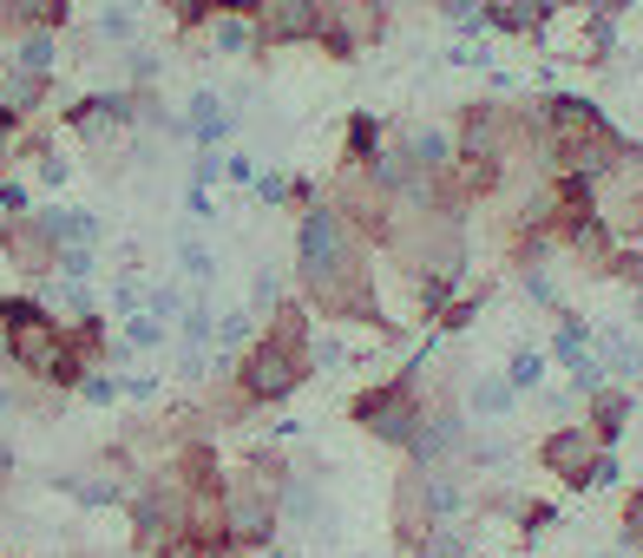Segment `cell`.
<instances>
[{
    "instance_id": "cell-1",
    "label": "cell",
    "mask_w": 643,
    "mask_h": 558,
    "mask_svg": "<svg viewBox=\"0 0 643 558\" xmlns=\"http://www.w3.org/2000/svg\"><path fill=\"white\" fill-rule=\"evenodd\" d=\"M296 296L342 329H368L381 342H401L407 329L388 316L381 283H375V243L355 237L322 197L309 210H296Z\"/></svg>"
},
{
    "instance_id": "cell-2",
    "label": "cell",
    "mask_w": 643,
    "mask_h": 558,
    "mask_svg": "<svg viewBox=\"0 0 643 558\" xmlns=\"http://www.w3.org/2000/svg\"><path fill=\"white\" fill-rule=\"evenodd\" d=\"M381 257L394 263V276L407 283V303L414 316H440L460 289H467V217H447L434 204H401L388 237H381Z\"/></svg>"
},
{
    "instance_id": "cell-3",
    "label": "cell",
    "mask_w": 643,
    "mask_h": 558,
    "mask_svg": "<svg viewBox=\"0 0 643 558\" xmlns=\"http://www.w3.org/2000/svg\"><path fill=\"white\" fill-rule=\"evenodd\" d=\"M309 342H315V309H309L302 296H283V303L263 316V329L250 335V349L237 355L230 388H237L256 414L296 401V395L315 382V355H309Z\"/></svg>"
},
{
    "instance_id": "cell-4",
    "label": "cell",
    "mask_w": 643,
    "mask_h": 558,
    "mask_svg": "<svg viewBox=\"0 0 643 558\" xmlns=\"http://www.w3.org/2000/svg\"><path fill=\"white\" fill-rule=\"evenodd\" d=\"M289 474H296V460H289L276 441H256V447H243L237 467H223V520H230L237 558H263L276 546Z\"/></svg>"
},
{
    "instance_id": "cell-5",
    "label": "cell",
    "mask_w": 643,
    "mask_h": 558,
    "mask_svg": "<svg viewBox=\"0 0 643 558\" xmlns=\"http://www.w3.org/2000/svg\"><path fill=\"white\" fill-rule=\"evenodd\" d=\"M539 125H546V171H585V178H605L638 138H624L611 125V112L585 92H539Z\"/></svg>"
},
{
    "instance_id": "cell-6",
    "label": "cell",
    "mask_w": 643,
    "mask_h": 558,
    "mask_svg": "<svg viewBox=\"0 0 643 558\" xmlns=\"http://www.w3.org/2000/svg\"><path fill=\"white\" fill-rule=\"evenodd\" d=\"M421 375H427V355H414L407 368H394V375L355 388V395H348V421H355L368 441L407 454V447L421 441V421H427V382H421Z\"/></svg>"
},
{
    "instance_id": "cell-7",
    "label": "cell",
    "mask_w": 643,
    "mask_h": 558,
    "mask_svg": "<svg viewBox=\"0 0 643 558\" xmlns=\"http://www.w3.org/2000/svg\"><path fill=\"white\" fill-rule=\"evenodd\" d=\"M125 526H131V553L138 558H177L184 526H191V493L171 474V460H151L145 480L125 500Z\"/></svg>"
},
{
    "instance_id": "cell-8",
    "label": "cell",
    "mask_w": 643,
    "mask_h": 558,
    "mask_svg": "<svg viewBox=\"0 0 643 558\" xmlns=\"http://www.w3.org/2000/svg\"><path fill=\"white\" fill-rule=\"evenodd\" d=\"M0 342H7L13 375L46 382V375H53V362L66 355V316H59V309H46L33 289H13V296H0Z\"/></svg>"
},
{
    "instance_id": "cell-9",
    "label": "cell",
    "mask_w": 643,
    "mask_h": 558,
    "mask_svg": "<svg viewBox=\"0 0 643 558\" xmlns=\"http://www.w3.org/2000/svg\"><path fill=\"white\" fill-rule=\"evenodd\" d=\"M532 460H539V474H552L565 493H605V487H618V447H605L585 421H559L539 447H532Z\"/></svg>"
},
{
    "instance_id": "cell-10",
    "label": "cell",
    "mask_w": 643,
    "mask_h": 558,
    "mask_svg": "<svg viewBox=\"0 0 643 558\" xmlns=\"http://www.w3.org/2000/svg\"><path fill=\"white\" fill-rule=\"evenodd\" d=\"M322 204H329L355 237H368L375 250H381V237H388V224H394V210H401V197L381 184V171H375V164H348V158H335V171H329V184H322Z\"/></svg>"
},
{
    "instance_id": "cell-11",
    "label": "cell",
    "mask_w": 643,
    "mask_h": 558,
    "mask_svg": "<svg viewBox=\"0 0 643 558\" xmlns=\"http://www.w3.org/2000/svg\"><path fill=\"white\" fill-rule=\"evenodd\" d=\"M440 520H447V506H440L434 474H427L421 460H401V474H394V487H388V539H394V553L427 558Z\"/></svg>"
},
{
    "instance_id": "cell-12",
    "label": "cell",
    "mask_w": 643,
    "mask_h": 558,
    "mask_svg": "<svg viewBox=\"0 0 643 558\" xmlns=\"http://www.w3.org/2000/svg\"><path fill=\"white\" fill-rule=\"evenodd\" d=\"M394 33V0H322V26H315V53L348 66L375 46H388Z\"/></svg>"
},
{
    "instance_id": "cell-13",
    "label": "cell",
    "mask_w": 643,
    "mask_h": 558,
    "mask_svg": "<svg viewBox=\"0 0 643 558\" xmlns=\"http://www.w3.org/2000/svg\"><path fill=\"white\" fill-rule=\"evenodd\" d=\"M598 217L618 230V243H643V145L598 178Z\"/></svg>"
},
{
    "instance_id": "cell-14",
    "label": "cell",
    "mask_w": 643,
    "mask_h": 558,
    "mask_svg": "<svg viewBox=\"0 0 643 558\" xmlns=\"http://www.w3.org/2000/svg\"><path fill=\"white\" fill-rule=\"evenodd\" d=\"M0 257L7 270H20L26 283H46L59 270V237L46 230L39 210H20V217H0Z\"/></svg>"
},
{
    "instance_id": "cell-15",
    "label": "cell",
    "mask_w": 643,
    "mask_h": 558,
    "mask_svg": "<svg viewBox=\"0 0 643 558\" xmlns=\"http://www.w3.org/2000/svg\"><path fill=\"white\" fill-rule=\"evenodd\" d=\"M250 26H256V59L289 53V46H315L322 0H263V7L250 13Z\"/></svg>"
},
{
    "instance_id": "cell-16",
    "label": "cell",
    "mask_w": 643,
    "mask_h": 558,
    "mask_svg": "<svg viewBox=\"0 0 643 558\" xmlns=\"http://www.w3.org/2000/svg\"><path fill=\"white\" fill-rule=\"evenodd\" d=\"M237 132V105L223 99V92H210V86H197L184 105H177V145H191V151H223V138Z\"/></svg>"
},
{
    "instance_id": "cell-17",
    "label": "cell",
    "mask_w": 643,
    "mask_h": 558,
    "mask_svg": "<svg viewBox=\"0 0 643 558\" xmlns=\"http://www.w3.org/2000/svg\"><path fill=\"white\" fill-rule=\"evenodd\" d=\"M559 257H572L585 276H611V257H618V230L598 217V210H585V217H572L565 230H559Z\"/></svg>"
},
{
    "instance_id": "cell-18",
    "label": "cell",
    "mask_w": 643,
    "mask_h": 558,
    "mask_svg": "<svg viewBox=\"0 0 643 558\" xmlns=\"http://www.w3.org/2000/svg\"><path fill=\"white\" fill-rule=\"evenodd\" d=\"M552 20H559V0H486V33L493 39H532V46H546Z\"/></svg>"
},
{
    "instance_id": "cell-19",
    "label": "cell",
    "mask_w": 643,
    "mask_h": 558,
    "mask_svg": "<svg viewBox=\"0 0 643 558\" xmlns=\"http://www.w3.org/2000/svg\"><path fill=\"white\" fill-rule=\"evenodd\" d=\"M66 26H72V0H0V46L26 33H66Z\"/></svg>"
},
{
    "instance_id": "cell-20",
    "label": "cell",
    "mask_w": 643,
    "mask_h": 558,
    "mask_svg": "<svg viewBox=\"0 0 643 558\" xmlns=\"http://www.w3.org/2000/svg\"><path fill=\"white\" fill-rule=\"evenodd\" d=\"M631 414H638V395H631L624 382H605L598 395H585V428H592L605 447H618V441H624Z\"/></svg>"
},
{
    "instance_id": "cell-21",
    "label": "cell",
    "mask_w": 643,
    "mask_h": 558,
    "mask_svg": "<svg viewBox=\"0 0 643 558\" xmlns=\"http://www.w3.org/2000/svg\"><path fill=\"white\" fill-rule=\"evenodd\" d=\"M0 99H7L20 118H39V105L53 99V72H33V66H20V59L0 46Z\"/></svg>"
},
{
    "instance_id": "cell-22",
    "label": "cell",
    "mask_w": 643,
    "mask_h": 558,
    "mask_svg": "<svg viewBox=\"0 0 643 558\" xmlns=\"http://www.w3.org/2000/svg\"><path fill=\"white\" fill-rule=\"evenodd\" d=\"M191 46H204V53H217V59H256V26H250L243 13H217Z\"/></svg>"
},
{
    "instance_id": "cell-23",
    "label": "cell",
    "mask_w": 643,
    "mask_h": 558,
    "mask_svg": "<svg viewBox=\"0 0 643 558\" xmlns=\"http://www.w3.org/2000/svg\"><path fill=\"white\" fill-rule=\"evenodd\" d=\"M513 408H519V388L506 382V368H500V375H473V382H467V414H473L480 428L506 421Z\"/></svg>"
},
{
    "instance_id": "cell-24",
    "label": "cell",
    "mask_w": 643,
    "mask_h": 558,
    "mask_svg": "<svg viewBox=\"0 0 643 558\" xmlns=\"http://www.w3.org/2000/svg\"><path fill=\"white\" fill-rule=\"evenodd\" d=\"M39 217H46V230L59 237V250H72V243L99 250V237H105L99 210H79V204H39Z\"/></svg>"
},
{
    "instance_id": "cell-25",
    "label": "cell",
    "mask_w": 643,
    "mask_h": 558,
    "mask_svg": "<svg viewBox=\"0 0 643 558\" xmlns=\"http://www.w3.org/2000/svg\"><path fill=\"white\" fill-rule=\"evenodd\" d=\"M381 138H388V118L381 112H348L342 118V158L348 164H375L381 158Z\"/></svg>"
},
{
    "instance_id": "cell-26",
    "label": "cell",
    "mask_w": 643,
    "mask_h": 558,
    "mask_svg": "<svg viewBox=\"0 0 643 558\" xmlns=\"http://www.w3.org/2000/svg\"><path fill=\"white\" fill-rule=\"evenodd\" d=\"M486 303H493V283L480 276V283H467V289H460V296L434 316V329H440V335H467V329L480 322V309H486Z\"/></svg>"
},
{
    "instance_id": "cell-27",
    "label": "cell",
    "mask_w": 643,
    "mask_h": 558,
    "mask_svg": "<svg viewBox=\"0 0 643 558\" xmlns=\"http://www.w3.org/2000/svg\"><path fill=\"white\" fill-rule=\"evenodd\" d=\"M546 375H552V355H546V349H513L506 382H513L519 395H539V388H546Z\"/></svg>"
},
{
    "instance_id": "cell-28",
    "label": "cell",
    "mask_w": 643,
    "mask_h": 558,
    "mask_svg": "<svg viewBox=\"0 0 643 558\" xmlns=\"http://www.w3.org/2000/svg\"><path fill=\"white\" fill-rule=\"evenodd\" d=\"M164 13H171V26H177V46H191V39L217 20V0H164Z\"/></svg>"
},
{
    "instance_id": "cell-29",
    "label": "cell",
    "mask_w": 643,
    "mask_h": 558,
    "mask_svg": "<svg viewBox=\"0 0 643 558\" xmlns=\"http://www.w3.org/2000/svg\"><path fill=\"white\" fill-rule=\"evenodd\" d=\"M118 59H125V86H158V72H164V53L145 46V39L118 46Z\"/></svg>"
},
{
    "instance_id": "cell-30",
    "label": "cell",
    "mask_w": 643,
    "mask_h": 558,
    "mask_svg": "<svg viewBox=\"0 0 643 558\" xmlns=\"http://www.w3.org/2000/svg\"><path fill=\"white\" fill-rule=\"evenodd\" d=\"M164 335H171L164 316H151V309H131V316H125V349L145 355V349H164Z\"/></svg>"
},
{
    "instance_id": "cell-31",
    "label": "cell",
    "mask_w": 643,
    "mask_h": 558,
    "mask_svg": "<svg viewBox=\"0 0 643 558\" xmlns=\"http://www.w3.org/2000/svg\"><path fill=\"white\" fill-rule=\"evenodd\" d=\"M513 526H519V539H546V533L559 526V506H546V500H526V493H519Z\"/></svg>"
},
{
    "instance_id": "cell-32",
    "label": "cell",
    "mask_w": 643,
    "mask_h": 558,
    "mask_svg": "<svg viewBox=\"0 0 643 558\" xmlns=\"http://www.w3.org/2000/svg\"><path fill=\"white\" fill-rule=\"evenodd\" d=\"M618 546L643 558V487H631L624 506H618Z\"/></svg>"
},
{
    "instance_id": "cell-33",
    "label": "cell",
    "mask_w": 643,
    "mask_h": 558,
    "mask_svg": "<svg viewBox=\"0 0 643 558\" xmlns=\"http://www.w3.org/2000/svg\"><path fill=\"white\" fill-rule=\"evenodd\" d=\"M79 401H85V408H112V401H125V382H118L112 368H92V375L79 382Z\"/></svg>"
},
{
    "instance_id": "cell-34",
    "label": "cell",
    "mask_w": 643,
    "mask_h": 558,
    "mask_svg": "<svg viewBox=\"0 0 643 558\" xmlns=\"http://www.w3.org/2000/svg\"><path fill=\"white\" fill-rule=\"evenodd\" d=\"M210 184H223V151L204 145V151L191 158V184H184V191H210Z\"/></svg>"
},
{
    "instance_id": "cell-35",
    "label": "cell",
    "mask_w": 643,
    "mask_h": 558,
    "mask_svg": "<svg viewBox=\"0 0 643 558\" xmlns=\"http://www.w3.org/2000/svg\"><path fill=\"white\" fill-rule=\"evenodd\" d=\"M177 270H184L191 283H210V276H217V263H210V250H204V243H191V237L177 243Z\"/></svg>"
},
{
    "instance_id": "cell-36",
    "label": "cell",
    "mask_w": 643,
    "mask_h": 558,
    "mask_svg": "<svg viewBox=\"0 0 643 558\" xmlns=\"http://www.w3.org/2000/svg\"><path fill=\"white\" fill-rule=\"evenodd\" d=\"M283 303V276L276 270H256V283H250V316H269Z\"/></svg>"
},
{
    "instance_id": "cell-37",
    "label": "cell",
    "mask_w": 643,
    "mask_h": 558,
    "mask_svg": "<svg viewBox=\"0 0 643 558\" xmlns=\"http://www.w3.org/2000/svg\"><path fill=\"white\" fill-rule=\"evenodd\" d=\"M33 178H39V191H66V178H72V158L46 151V158H33Z\"/></svg>"
},
{
    "instance_id": "cell-38",
    "label": "cell",
    "mask_w": 643,
    "mask_h": 558,
    "mask_svg": "<svg viewBox=\"0 0 643 558\" xmlns=\"http://www.w3.org/2000/svg\"><path fill=\"white\" fill-rule=\"evenodd\" d=\"M250 191H256V204H269V210L283 204V210H289V178H283V171H256Z\"/></svg>"
},
{
    "instance_id": "cell-39",
    "label": "cell",
    "mask_w": 643,
    "mask_h": 558,
    "mask_svg": "<svg viewBox=\"0 0 643 558\" xmlns=\"http://www.w3.org/2000/svg\"><path fill=\"white\" fill-rule=\"evenodd\" d=\"M309 355H315V375H322V368H348V342H342V335H315Z\"/></svg>"
},
{
    "instance_id": "cell-40",
    "label": "cell",
    "mask_w": 643,
    "mask_h": 558,
    "mask_svg": "<svg viewBox=\"0 0 643 558\" xmlns=\"http://www.w3.org/2000/svg\"><path fill=\"white\" fill-rule=\"evenodd\" d=\"M20 210H33V191L20 178H0V217H20Z\"/></svg>"
},
{
    "instance_id": "cell-41",
    "label": "cell",
    "mask_w": 643,
    "mask_h": 558,
    "mask_svg": "<svg viewBox=\"0 0 643 558\" xmlns=\"http://www.w3.org/2000/svg\"><path fill=\"white\" fill-rule=\"evenodd\" d=\"M223 178L230 184H256V158L250 151H223Z\"/></svg>"
},
{
    "instance_id": "cell-42",
    "label": "cell",
    "mask_w": 643,
    "mask_h": 558,
    "mask_svg": "<svg viewBox=\"0 0 643 558\" xmlns=\"http://www.w3.org/2000/svg\"><path fill=\"white\" fill-rule=\"evenodd\" d=\"M256 7H263V0H217V13H243V20H250Z\"/></svg>"
},
{
    "instance_id": "cell-43",
    "label": "cell",
    "mask_w": 643,
    "mask_h": 558,
    "mask_svg": "<svg viewBox=\"0 0 643 558\" xmlns=\"http://www.w3.org/2000/svg\"><path fill=\"white\" fill-rule=\"evenodd\" d=\"M7 164H13V158H7V145H0V178H7Z\"/></svg>"
},
{
    "instance_id": "cell-44",
    "label": "cell",
    "mask_w": 643,
    "mask_h": 558,
    "mask_svg": "<svg viewBox=\"0 0 643 558\" xmlns=\"http://www.w3.org/2000/svg\"><path fill=\"white\" fill-rule=\"evenodd\" d=\"M638 329H643V289H638Z\"/></svg>"
},
{
    "instance_id": "cell-45",
    "label": "cell",
    "mask_w": 643,
    "mask_h": 558,
    "mask_svg": "<svg viewBox=\"0 0 643 558\" xmlns=\"http://www.w3.org/2000/svg\"><path fill=\"white\" fill-rule=\"evenodd\" d=\"M72 558H92V553H72Z\"/></svg>"
},
{
    "instance_id": "cell-46",
    "label": "cell",
    "mask_w": 643,
    "mask_h": 558,
    "mask_svg": "<svg viewBox=\"0 0 643 558\" xmlns=\"http://www.w3.org/2000/svg\"><path fill=\"white\" fill-rule=\"evenodd\" d=\"M421 7H434V0H421Z\"/></svg>"
},
{
    "instance_id": "cell-47",
    "label": "cell",
    "mask_w": 643,
    "mask_h": 558,
    "mask_svg": "<svg viewBox=\"0 0 643 558\" xmlns=\"http://www.w3.org/2000/svg\"><path fill=\"white\" fill-rule=\"evenodd\" d=\"M638 487H643V480H638Z\"/></svg>"
}]
</instances>
